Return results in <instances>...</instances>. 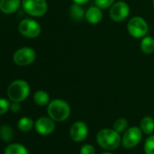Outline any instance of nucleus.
<instances>
[{
    "label": "nucleus",
    "instance_id": "nucleus-1",
    "mask_svg": "<svg viewBox=\"0 0 154 154\" xmlns=\"http://www.w3.org/2000/svg\"><path fill=\"white\" fill-rule=\"evenodd\" d=\"M98 144L107 150H113L117 149L122 143V138L118 131L114 129H103L97 134Z\"/></svg>",
    "mask_w": 154,
    "mask_h": 154
},
{
    "label": "nucleus",
    "instance_id": "nucleus-2",
    "mask_svg": "<svg viewBox=\"0 0 154 154\" xmlns=\"http://www.w3.org/2000/svg\"><path fill=\"white\" fill-rule=\"evenodd\" d=\"M47 113L54 122H63L70 116V105L63 100L54 99L51 101L47 107Z\"/></svg>",
    "mask_w": 154,
    "mask_h": 154
},
{
    "label": "nucleus",
    "instance_id": "nucleus-3",
    "mask_svg": "<svg viewBox=\"0 0 154 154\" xmlns=\"http://www.w3.org/2000/svg\"><path fill=\"white\" fill-rule=\"evenodd\" d=\"M30 93L29 85L24 80H16L8 89V95L10 101L21 103L26 100Z\"/></svg>",
    "mask_w": 154,
    "mask_h": 154
},
{
    "label": "nucleus",
    "instance_id": "nucleus-4",
    "mask_svg": "<svg viewBox=\"0 0 154 154\" xmlns=\"http://www.w3.org/2000/svg\"><path fill=\"white\" fill-rule=\"evenodd\" d=\"M127 30L132 37L141 39L147 35L149 26L144 18L140 17H133L127 24Z\"/></svg>",
    "mask_w": 154,
    "mask_h": 154
},
{
    "label": "nucleus",
    "instance_id": "nucleus-5",
    "mask_svg": "<svg viewBox=\"0 0 154 154\" xmlns=\"http://www.w3.org/2000/svg\"><path fill=\"white\" fill-rule=\"evenodd\" d=\"M24 10L30 16L39 17L47 11V3L45 0H22Z\"/></svg>",
    "mask_w": 154,
    "mask_h": 154
},
{
    "label": "nucleus",
    "instance_id": "nucleus-6",
    "mask_svg": "<svg viewBox=\"0 0 154 154\" xmlns=\"http://www.w3.org/2000/svg\"><path fill=\"white\" fill-rule=\"evenodd\" d=\"M142 139V131L140 128L133 126L128 128L122 138V144L123 147L130 149L138 145Z\"/></svg>",
    "mask_w": 154,
    "mask_h": 154
},
{
    "label": "nucleus",
    "instance_id": "nucleus-7",
    "mask_svg": "<svg viewBox=\"0 0 154 154\" xmlns=\"http://www.w3.org/2000/svg\"><path fill=\"white\" fill-rule=\"evenodd\" d=\"M130 14V7L124 1H117L110 8V17L112 21L120 23L124 21Z\"/></svg>",
    "mask_w": 154,
    "mask_h": 154
},
{
    "label": "nucleus",
    "instance_id": "nucleus-8",
    "mask_svg": "<svg viewBox=\"0 0 154 154\" xmlns=\"http://www.w3.org/2000/svg\"><path fill=\"white\" fill-rule=\"evenodd\" d=\"M19 32L27 38H35L41 33L40 25L33 19H24L18 26Z\"/></svg>",
    "mask_w": 154,
    "mask_h": 154
},
{
    "label": "nucleus",
    "instance_id": "nucleus-9",
    "mask_svg": "<svg viewBox=\"0 0 154 154\" xmlns=\"http://www.w3.org/2000/svg\"><path fill=\"white\" fill-rule=\"evenodd\" d=\"M36 54L34 49L30 47H22L16 51L14 54V62L20 66L31 64L35 60Z\"/></svg>",
    "mask_w": 154,
    "mask_h": 154
},
{
    "label": "nucleus",
    "instance_id": "nucleus-10",
    "mask_svg": "<svg viewBox=\"0 0 154 154\" xmlns=\"http://www.w3.org/2000/svg\"><path fill=\"white\" fill-rule=\"evenodd\" d=\"M88 134V127L85 122L78 121L74 122L70 129V137L76 142L83 141Z\"/></svg>",
    "mask_w": 154,
    "mask_h": 154
},
{
    "label": "nucleus",
    "instance_id": "nucleus-11",
    "mask_svg": "<svg viewBox=\"0 0 154 154\" xmlns=\"http://www.w3.org/2000/svg\"><path fill=\"white\" fill-rule=\"evenodd\" d=\"M35 131L41 135H49L55 129L54 121L50 117H40L35 122Z\"/></svg>",
    "mask_w": 154,
    "mask_h": 154
},
{
    "label": "nucleus",
    "instance_id": "nucleus-12",
    "mask_svg": "<svg viewBox=\"0 0 154 154\" xmlns=\"http://www.w3.org/2000/svg\"><path fill=\"white\" fill-rule=\"evenodd\" d=\"M85 19L91 25H96L103 19L102 9L98 7H91L85 11Z\"/></svg>",
    "mask_w": 154,
    "mask_h": 154
},
{
    "label": "nucleus",
    "instance_id": "nucleus-13",
    "mask_svg": "<svg viewBox=\"0 0 154 154\" xmlns=\"http://www.w3.org/2000/svg\"><path fill=\"white\" fill-rule=\"evenodd\" d=\"M21 0H0V10L5 14H12L18 10Z\"/></svg>",
    "mask_w": 154,
    "mask_h": 154
},
{
    "label": "nucleus",
    "instance_id": "nucleus-14",
    "mask_svg": "<svg viewBox=\"0 0 154 154\" xmlns=\"http://www.w3.org/2000/svg\"><path fill=\"white\" fill-rule=\"evenodd\" d=\"M69 14H70L71 19L75 22H80L84 18H85V11L82 8V5L76 4V3H73L70 7Z\"/></svg>",
    "mask_w": 154,
    "mask_h": 154
},
{
    "label": "nucleus",
    "instance_id": "nucleus-15",
    "mask_svg": "<svg viewBox=\"0 0 154 154\" xmlns=\"http://www.w3.org/2000/svg\"><path fill=\"white\" fill-rule=\"evenodd\" d=\"M140 50L145 54H151L154 52V38L146 35L141 38L140 41Z\"/></svg>",
    "mask_w": 154,
    "mask_h": 154
},
{
    "label": "nucleus",
    "instance_id": "nucleus-16",
    "mask_svg": "<svg viewBox=\"0 0 154 154\" xmlns=\"http://www.w3.org/2000/svg\"><path fill=\"white\" fill-rule=\"evenodd\" d=\"M34 101L39 106H45L50 103V96L45 91L39 90L34 94Z\"/></svg>",
    "mask_w": 154,
    "mask_h": 154
},
{
    "label": "nucleus",
    "instance_id": "nucleus-17",
    "mask_svg": "<svg viewBox=\"0 0 154 154\" xmlns=\"http://www.w3.org/2000/svg\"><path fill=\"white\" fill-rule=\"evenodd\" d=\"M4 154H29V153L27 149L24 145L19 143H12L6 148Z\"/></svg>",
    "mask_w": 154,
    "mask_h": 154
},
{
    "label": "nucleus",
    "instance_id": "nucleus-18",
    "mask_svg": "<svg viewBox=\"0 0 154 154\" xmlns=\"http://www.w3.org/2000/svg\"><path fill=\"white\" fill-rule=\"evenodd\" d=\"M140 130L146 134H151L154 131V119L150 116L144 117L140 122Z\"/></svg>",
    "mask_w": 154,
    "mask_h": 154
},
{
    "label": "nucleus",
    "instance_id": "nucleus-19",
    "mask_svg": "<svg viewBox=\"0 0 154 154\" xmlns=\"http://www.w3.org/2000/svg\"><path fill=\"white\" fill-rule=\"evenodd\" d=\"M14 137V131L9 125L0 126V139L4 141H10Z\"/></svg>",
    "mask_w": 154,
    "mask_h": 154
},
{
    "label": "nucleus",
    "instance_id": "nucleus-20",
    "mask_svg": "<svg viewBox=\"0 0 154 154\" xmlns=\"http://www.w3.org/2000/svg\"><path fill=\"white\" fill-rule=\"evenodd\" d=\"M34 125H35L34 121L31 118H28V117H23L17 122L18 129L20 131H25V132L29 131L30 130H32Z\"/></svg>",
    "mask_w": 154,
    "mask_h": 154
},
{
    "label": "nucleus",
    "instance_id": "nucleus-21",
    "mask_svg": "<svg viewBox=\"0 0 154 154\" xmlns=\"http://www.w3.org/2000/svg\"><path fill=\"white\" fill-rule=\"evenodd\" d=\"M128 128V122L126 119L124 118H119L115 121L114 124H113V129L118 131L119 133L120 132H123L127 130Z\"/></svg>",
    "mask_w": 154,
    "mask_h": 154
},
{
    "label": "nucleus",
    "instance_id": "nucleus-22",
    "mask_svg": "<svg viewBox=\"0 0 154 154\" xmlns=\"http://www.w3.org/2000/svg\"><path fill=\"white\" fill-rule=\"evenodd\" d=\"M144 151L146 154H154V135L149 136L144 143Z\"/></svg>",
    "mask_w": 154,
    "mask_h": 154
},
{
    "label": "nucleus",
    "instance_id": "nucleus-23",
    "mask_svg": "<svg viewBox=\"0 0 154 154\" xmlns=\"http://www.w3.org/2000/svg\"><path fill=\"white\" fill-rule=\"evenodd\" d=\"M94 3L101 9H107L115 3V0H94Z\"/></svg>",
    "mask_w": 154,
    "mask_h": 154
},
{
    "label": "nucleus",
    "instance_id": "nucleus-24",
    "mask_svg": "<svg viewBox=\"0 0 154 154\" xmlns=\"http://www.w3.org/2000/svg\"><path fill=\"white\" fill-rule=\"evenodd\" d=\"M10 109V103L8 100L0 98V115L5 114Z\"/></svg>",
    "mask_w": 154,
    "mask_h": 154
},
{
    "label": "nucleus",
    "instance_id": "nucleus-25",
    "mask_svg": "<svg viewBox=\"0 0 154 154\" xmlns=\"http://www.w3.org/2000/svg\"><path fill=\"white\" fill-rule=\"evenodd\" d=\"M80 154H95V149L94 146L90 144H85L82 147L80 150Z\"/></svg>",
    "mask_w": 154,
    "mask_h": 154
},
{
    "label": "nucleus",
    "instance_id": "nucleus-26",
    "mask_svg": "<svg viewBox=\"0 0 154 154\" xmlns=\"http://www.w3.org/2000/svg\"><path fill=\"white\" fill-rule=\"evenodd\" d=\"M12 112L14 113H17L18 112H20L21 110V105H20V103H17V102H13L11 104H10V109H9Z\"/></svg>",
    "mask_w": 154,
    "mask_h": 154
},
{
    "label": "nucleus",
    "instance_id": "nucleus-27",
    "mask_svg": "<svg viewBox=\"0 0 154 154\" xmlns=\"http://www.w3.org/2000/svg\"><path fill=\"white\" fill-rule=\"evenodd\" d=\"M73 1V3H76V4H79V5H85V4H86L89 0H72Z\"/></svg>",
    "mask_w": 154,
    "mask_h": 154
},
{
    "label": "nucleus",
    "instance_id": "nucleus-28",
    "mask_svg": "<svg viewBox=\"0 0 154 154\" xmlns=\"http://www.w3.org/2000/svg\"><path fill=\"white\" fill-rule=\"evenodd\" d=\"M102 154H112V152H103V153H102Z\"/></svg>",
    "mask_w": 154,
    "mask_h": 154
},
{
    "label": "nucleus",
    "instance_id": "nucleus-29",
    "mask_svg": "<svg viewBox=\"0 0 154 154\" xmlns=\"http://www.w3.org/2000/svg\"><path fill=\"white\" fill-rule=\"evenodd\" d=\"M152 3H153V7H154V0H152Z\"/></svg>",
    "mask_w": 154,
    "mask_h": 154
}]
</instances>
